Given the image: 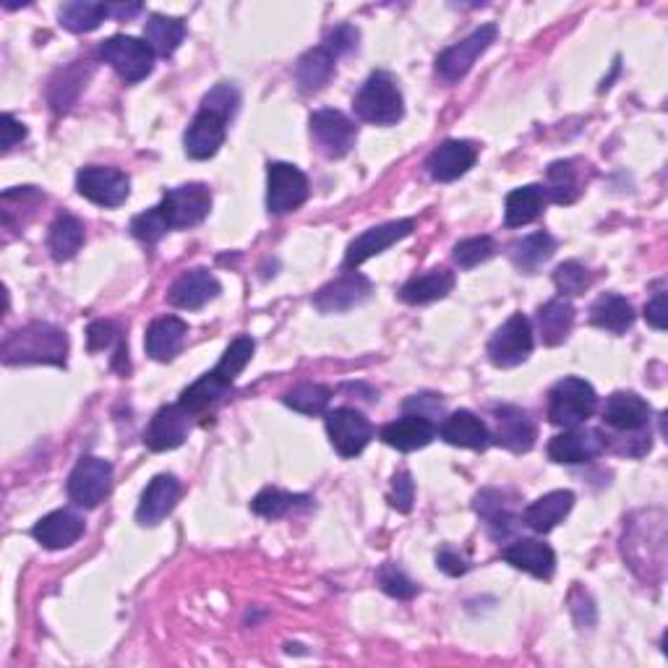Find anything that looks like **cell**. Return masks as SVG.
Masks as SVG:
<instances>
[{"label": "cell", "mask_w": 668, "mask_h": 668, "mask_svg": "<svg viewBox=\"0 0 668 668\" xmlns=\"http://www.w3.org/2000/svg\"><path fill=\"white\" fill-rule=\"evenodd\" d=\"M5 366L19 363H47V366H66L69 355V337L56 324L32 321L5 335L0 348Z\"/></svg>", "instance_id": "obj_1"}, {"label": "cell", "mask_w": 668, "mask_h": 668, "mask_svg": "<svg viewBox=\"0 0 668 668\" xmlns=\"http://www.w3.org/2000/svg\"><path fill=\"white\" fill-rule=\"evenodd\" d=\"M355 116L374 126H395L405 116V99L397 79L387 71H374L363 81L353 99Z\"/></svg>", "instance_id": "obj_2"}, {"label": "cell", "mask_w": 668, "mask_h": 668, "mask_svg": "<svg viewBox=\"0 0 668 668\" xmlns=\"http://www.w3.org/2000/svg\"><path fill=\"white\" fill-rule=\"evenodd\" d=\"M598 395L588 382L579 376H564L549 392V421L553 426L575 429L596 413Z\"/></svg>", "instance_id": "obj_3"}, {"label": "cell", "mask_w": 668, "mask_h": 668, "mask_svg": "<svg viewBox=\"0 0 668 668\" xmlns=\"http://www.w3.org/2000/svg\"><path fill=\"white\" fill-rule=\"evenodd\" d=\"M209 209H212V194L204 184H186L162 197L157 212L167 231H186V227H197L207 220Z\"/></svg>", "instance_id": "obj_4"}, {"label": "cell", "mask_w": 668, "mask_h": 668, "mask_svg": "<svg viewBox=\"0 0 668 668\" xmlns=\"http://www.w3.org/2000/svg\"><path fill=\"white\" fill-rule=\"evenodd\" d=\"M99 58L113 66L126 84H137V81L147 79L154 69V50L147 45V39L128 37V35H113L99 45Z\"/></svg>", "instance_id": "obj_5"}, {"label": "cell", "mask_w": 668, "mask_h": 668, "mask_svg": "<svg viewBox=\"0 0 668 668\" xmlns=\"http://www.w3.org/2000/svg\"><path fill=\"white\" fill-rule=\"evenodd\" d=\"M532 327L530 319L523 314L509 316L502 327L496 329V335L489 340V361L494 363L496 368H515L519 363H525L532 353Z\"/></svg>", "instance_id": "obj_6"}, {"label": "cell", "mask_w": 668, "mask_h": 668, "mask_svg": "<svg viewBox=\"0 0 668 668\" xmlns=\"http://www.w3.org/2000/svg\"><path fill=\"white\" fill-rule=\"evenodd\" d=\"M496 35H499L496 24H483L478 26L470 37H465L462 43L447 47V50L436 58L438 77L447 81V84H455V81L468 77V71L476 66V60L496 43Z\"/></svg>", "instance_id": "obj_7"}, {"label": "cell", "mask_w": 668, "mask_h": 668, "mask_svg": "<svg viewBox=\"0 0 668 668\" xmlns=\"http://www.w3.org/2000/svg\"><path fill=\"white\" fill-rule=\"evenodd\" d=\"M77 188L81 197L90 199L92 204L116 209L126 204L128 194H131V178L118 167L90 165L79 171Z\"/></svg>", "instance_id": "obj_8"}, {"label": "cell", "mask_w": 668, "mask_h": 668, "mask_svg": "<svg viewBox=\"0 0 668 668\" xmlns=\"http://www.w3.org/2000/svg\"><path fill=\"white\" fill-rule=\"evenodd\" d=\"M308 199V178L290 162H269L267 171V209L272 214H288Z\"/></svg>", "instance_id": "obj_9"}, {"label": "cell", "mask_w": 668, "mask_h": 668, "mask_svg": "<svg viewBox=\"0 0 668 668\" xmlns=\"http://www.w3.org/2000/svg\"><path fill=\"white\" fill-rule=\"evenodd\" d=\"M113 465L103 457H81L69 476V499L77 507L94 509L110 494Z\"/></svg>", "instance_id": "obj_10"}, {"label": "cell", "mask_w": 668, "mask_h": 668, "mask_svg": "<svg viewBox=\"0 0 668 668\" xmlns=\"http://www.w3.org/2000/svg\"><path fill=\"white\" fill-rule=\"evenodd\" d=\"M312 139L327 160H342L355 147L358 128L345 113L340 110H316L312 120Z\"/></svg>", "instance_id": "obj_11"}, {"label": "cell", "mask_w": 668, "mask_h": 668, "mask_svg": "<svg viewBox=\"0 0 668 668\" xmlns=\"http://www.w3.org/2000/svg\"><path fill=\"white\" fill-rule=\"evenodd\" d=\"M327 434L337 455L350 460L368 447V442L374 438V426L355 408H337L327 413Z\"/></svg>", "instance_id": "obj_12"}, {"label": "cell", "mask_w": 668, "mask_h": 668, "mask_svg": "<svg viewBox=\"0 0 668 668\" xmlns=\"http://www.w3.org/2000/svg\"><path fill=\"white\" fill-rule=\"evenodd\" d=\"M494 421L496 429L491 434V442L499 444V447L515 452V455H523V452L536 447L538 429L528 410L517 408V405H499V408H494Z\"/></svg>", "instance_id": "obj_13"}, {"label": "cell", "mask_w": 668, "mask_h": 668, "mask_svg": "<svg viewBox=\"0 0 668 668\" xmlns=\"http://www.w3.org/2000/svg\"><path fill=\"white\" fill-rule=\"evenodd\" d=\"M371 293H374V285H371L368 277H363L361 272H348L337 277L329 285H324L314 295V306L321 314H345L363 306L371 298Z\"/></svg>", "instance_id": "obj_14"}, {"label": "cell", "mask_w": 668, "mask_h": 668, "mask_svg": "<svg viewBox=\"0 0 668 668\" xmlns=\"http://www.w3.org/2000/svg\"><path fill=\"white\" fill-rule=\"evenodd\" d=\"M227 124H231V118H225L222 113L209 110V107H201L184 137L188 157L191 160L214 157V154L220 152V147L225 144Z\"/></svg>", "instance_id": "obj_15"}, {"label": "cell", "mask_w": 668, "mask_h": 668, "mask_svg": "<svg viewBox=\"0 0 668 668\" xmlns=\"http://www.w3.org/2000/svg\"><path fill=\"white\" fill-rule=\"evenodd\" d=\"M476 160H478V144L465 139H449L429 154L426 171L431 178L438 180V184H452V180L462 178V175L476 165Z\"/></svg>", "instance_id": "obj_16"}, {"label": "cell", "mask_w": 668, "mask_h": 668, "mask_svg": "<svg viewBox=\"0 0 668 668\" xmlns=\"http://www.w3.org/2000/svg\"><path fill=\"white\" fill-rule=\"evenodd\" d=\"M415 220H395L387 222V225L379 227H371L363 235H358V238L348 246V256H345V265L348 267H361L363 261L374 259L376 254L387 251L389 246H395L397 241L408 238L410 233H413Z\"/></svg>", "instance_id": "obj_17"}, {"label": "cell", "mask_w": 668, "mask_h": 668, "mask_svg": "<svg viewBox=\"0 0 668 668\" xmlns=\"http://www.w3.org/2000/svg\"><path fill=\"white\" fill-rule=\"evenodd\" d=\"M606 449L603 434L593 429H566L564 434H556L549 442V457L562 465H579L596 460Z\"/></svg>", "instance_id": "obj_18"}, {"label": "cell", "mask_w": 668, "mask_h": 668, "mask_svg": "<svg viewBox=\"0 0 668 668\" xmlns=\"http://www.w3.org/2000/svg\"><path fill=\"white\" fill-rule=\"evenodd\" d=\"M191 431V415L180 405H165L160 408L150 426L144 431V444L152 452H167L180 447Z\"/></svg>", "instance_id": "obj_19"}, {"label": "cell", "mask_w": 668, "mask_h": 668, "mask_svg": "<svg viewBox=\"0 0 668 668\" xmlns=\"http://www.w3.org/2000/svg\"><path fill=\"white\" fill-rule=\"evenodd\" d=\"M220 282L209 269H191L184 272L178 280L173 282L167 301L175 308H184V312H197V308L207 306L209 301H214L220 295Z\"/></svg>", "instance_id": "obj_20"}, {"label": "cell", "mask_w": 668, "mask_h": 668, "mask_svg": "<svg viewBox=\"0 0 668 668\" xmlns=\"http://www.w3.org/2000/svg\"><path fill=\"white\" fill-rule=\"evenodd\" d=\"M651 405L634 392H613L603 405V423L617 434H637L651 423Z\"/></svg>", "instance_id": "obj_21"}, {"label": "cell", "mask_w": 668, "mask_h": 668, "mask_svg": "<svg viewBox=\"0 0 668 668\" xmlns=\"http://www.w3.org/2000/svg\"><path fill=\"white\" fill-rule=\"evenodd\" d=\"M180 499V483L175 481L173 476L162 472V476H154L150 485L141 494V502L137 507V523L144 525V528H154L175 509Z\"/></svg>", "instance_id": "obj_22"}, {"label": "cell", "mask_w": 668, "mask_h": 668, "mask_svg": "<svg viewBox=\"0 0 668 668\" xmlns=\"http://www.w3.org/2000/svg\"><path fill=\"white\" fill-rule=\"evenodd\" d=\"M472 507H476L478 517H481L485 525V532H489L494 541H507L512 532H515L519 517L504 491L483 489L481 494L476 496Z\"/></svg>", "instance_id": "obj_23"}, {"label": "cell", "mask_w": 668, "mask_h": 668, "mask_svg": "<svg viewBox=\"0 0 668 668\" xmlns=\"http://www.w3.org/2000/svg\"><path fill=\"white\" fill-rule=\"evenodd\" d=\"M502 559L515 570L528 572L538 579H551L556 572V553L549 543L538 541V538H519L502 551Z\"/></svg>", "instance_id": "obj_24"}, {"label": "cell", "mask_w": 668, "mask_h": 668, "mask_svg": "<svg viewBox=\"0 0 668 668\" xmlns=\"http://www.w3.org/2000/svg\"><path fill=\"white\" fill-rule=\"evenodd\" d=\"M32 536H35V541L43 546V549H69V546H73L84 536V519L71 509H56L39 519L35 528H32Z\"/></svg>", "instance_id": "obj_25"}, {"label": "cell", "mask_w": 668, "mask_h": 668, "mask_svg": "<svg viewBox=\"0 0 668 668\" xmlns=\"http://www.w3.org/2000/svg\"><path fill=\"white\" fill-rule=\"evenodd\" d=\"M382 442L389 444V447L400 449V452H415L429 447L431 442L436 438V426L434 421H429V418L423 415H405L400 421L387 423V426L382 429Z\"/></svg>", "instance_id": "obj_26"}, {"label": "cell", "mask_w": 668, "mask_h": 668, "mask_svg": "<svg viewBox=\"0 0 668 668\" xmlns=\"http://www.w3.org/2000/svg\"><path fill=\"white\" fill-rule=\"evenodd\" d=\"M186 335H188V324L184 319H178V316H160V319H154L150 324V329H147L144 337L147 355L160 363L173 361V358L180 353V348H184Z\"/></svg>", "instance_id": "obj_27"}, {"label": "cell", "mask_w": 668, "mask_h": 668, "mask_svg": "<svg viewBox=\"0 0 668 668\" xmlns=\"http://www.w3.org/2000/svg\"><path fill=\"white\" fill-rule=\"evenodd\" d=\"M442 438L452 447L462 449H485L491 444V431L470 410H457L442 423Z\"/></svg>", "instance_id": "obj_28"}, {"label": "cell", "mask_w": 668, "mask_h": 668, "mask_svg": "<svg viewBox=\"0 0 668 668\" xmlns=\"http://www.w3.org/2000/svg\"><path fill=\"white\" fill-rule=\"evenodd\" d=\"M455 288V272L449 269H429L426 274L410 277L400 288V301L408 306H426L438 298H447Z\"/></svg>", "instance_id": "obj_29"}, {"label": "cell", "mask_w": 668, "mask_h": 668, "mask_svg": "<svg viewBox=\"0 0 668 668\" xmlns=\"http://www.w3.org/2000/svg\"><path fill=\"white\" fill-rule=\"evenodd\" d=\"M572 507H575V494H572V491H551V494L536 499V502L525 509L523 519L530 530L546 536V532H551L559 523H564V517L570 515Z\"/></svg>", "instance_id": "obj_30"}, {"label": "cell", "mask_w": 668, "mask_h": 668, "mask_svg": "<svg viewBox=\"0 0 668 668\" xmlns=\"http://www.w3.org/2000/svg\"><path fill=\"white\" fill-rule=\"evenodd\" d=\"M335 60L337 58L324 45L303 52L298 63H295V81H298L301 92L306 94L321 92L335 77Z\"/></svg>", "instance_id": "obj_31"}, {"label": "cell", "mask_w": 668, "mask_h": 668, "mask_svg": "<svg viewBox=\"0 0 668 668\" xmlns=\"http://www.w3.org/2000/svg\"><path fill=\"white\" fill-rule=\"evenodd\" d=\"M538 332H541L543 345L556 348L566 342L572 327H575V306L566 298H553L538 308Z\"/></svg>", "instance_id": "obj_32"}, {"label": "cell", "mask_w": 668, "mask_h": 668, "mask_svg": "<svg viewBox=\"0 0 668 668\" xmlns=\"http://www.w3.org/2000/svg\"><path fill=\"white\" fill-rule=\"evenodd\" d=\"M590 324L593 327L603 329V332L624 335L634 324L632 303L617 293L598 295L596 303L590 306Z\"/></svg>", "instance_id": "obj_33"}, {"label": "cell", "mask_w": 668, "mask_h": 668, "mask_svg": "<svg viewBox=\"0 0 668 668\" xmlns=\"http://www.w3.org/2000/svg\"><path fill=\"white\" fill-rule=\"evenodd\" d=\"M553 251H556V241H553L549 233H532L515 243H509L507 256L519 272L536 274L538 269L551 259Z\"/></svg>", "instance_id": "obj_34"}, {"label": "cell", "mask_w": 668, "mask_h": 668, "mask_svg": "<svg viewBox=\"0 0 668 668\" xmlns=\"http://www.w3.org/2000/svg\"><path fill=\"white\" fill-rule=\"evenodd\" d=\"M546 207V188L538 184L515 188L504 201V222L507 227H523L530 225L532 220L541 218Z\"/></svg>", "instance_id": "obj_35"}, {"label": "cell", "mask_w": 668, "mask_h": 668, "mask_svg": "<svg viewBox=\"0 0 668 668\" xmlns=\"http://www.w3.org/2000/svg\"><path fill=\"white\" fill-rule=\"evenodd\" d=\"M227 389H231V384H225L218 374H214V371H209V374H204L201 379L194 382L191 387L184 389V395H180L178 405L191 418L194 415H204L222 400V397L227 395Z\"/></svg>", "instance_id": "obj_36"}, {"label": "cell", "mask_w": 668, "mask_h": 668, "mask_svg": "<svg viewBox=\"0 0 668 668\" xmlns=\"http://www.w3.org/2000/svg\"><path fill=\"white\" fill-rule=\"evenodd\" d=\"M577 165V160H559L551 162L549 171H546V178H549L546 191L551 194L556 204H575L583 194V171Z\"/></svg>", "instance_id": "obj_37"}, {"label": "cell", "mask_w": 668, "mask_h": 668, "mask_svg": "<svg viewBox=\"0 0 668 668\" xmlns=\"http://www.w3.org/2000/svg\"><path fill=\"white\" fill-rule=\"evenodd\" d=\"M47 246L56 261H71L84 246V222L73 214H60V218L50 225V235H47Z\"/></svg>", "instance_id": "obj_38"}, {"label": "cell", "mask_w": 668, "mask_h": 668, "mask_svg": "<svg viewBox=\"0 0 668 668\" xmlns=\"http://www.w3.org/2000/svg\"><path fill=\"white\" fill-rule=\"evenodd\" d=\"M184 37H186V24L180 22V19L154 13V16H150V22L144 24V39L154 50V56L171 58L180 47V43H184Z\"/></svg>", "instance_id": "obj_39"}, {"label": "cell", "mask_w": 668, "mask_h": 668, "mask_svg": "<svg viewBox=\"0 0 668 668\" xmlns=\"http://www.w3.org/2000/svg\"><path fill=\"white\" fill-rule=\"evenodd\" d=\"M60 24L73 35L94 32L107 19V3H90V0H71L63 3L58 11Z\"/></svg>", "instance_id": "obj_40"}, {"label": "cell", "mask_w": 668, "mask_h": 668, "mask_svg": "<svg viewBox=\"0 0 668 668\" xmlns=\"http://www.w3.org/2000/svg\"><path fill=\"white\" fill-rule=\"evenodd\" d=\"M308 502H312V499L303 494H288V491L282 489H265L254 496L251 509L265 519H280L295 507H306Z\"/></svg>", "instance_id": "obj_41"}, {"label": "cell", "mask_w": 668, "mask_h": 668, "mask_svg": "<svg viewBox=\"0 0 668 668\" xmlns=\"http://www.w3.org/2000/svg\"><path fill=\"white\" fill-rule=\"evenodd\" d=\"M254 350H256V342L251 340V337H248V335L235 337L231 345H227L225 353H222L218 366H214L212 371L220 376L222 382L231 384V387H233V382L238 379L241 371L246 368L248 363H251Z\"/></svg>", "instance_id": "obj_42"}, {"label": "cell", "mask_w": 668, "mask_h": 668, "mask_svg": "<svg viewBox=\"0 0 668 668\" xmlns=\"http://www.w3.org/2000/svg\"><path fill=\"white\" fill-rule=\"evenodd\" d=\"M329 400H332V392L324 384H298V387L282 395V402L303 415H321Z\"/></svg>", "instance_id": "obj_43"}, {"label": "cell", "mask_w": 668, "mask_h": 668, "mask_svg": "<svg viewBox=\"0 0 668 668\" xmlns=\"http://www.w3.org/2000/svg\"><path fill=\"white\" fill-rule=\"evenodd\" d=\"M590 282L593 280L588 267L579 265V261H564V265L553 269V285H556L559 293H562V298H566V295H572V298L585 295Z\"/></svg>", "instance_id": "obj_44"}, {"label": "cell", "mask_w": 668, "mask_h": 668, "mask_svg": "<svg viewBox=\"0 0 668 668\" xmlns=\"http://www.w3.org/2000/svg\"><path fill=\"white\" fill-rule=\"evenodd\" d=\"M496 254V243L489 235H478V238H465L455 246V265L460 269H476L478 265H485L491 256Z\"/></svg>", "instance_id": "obj_45"}, {"label": "cell", "mask_w": 668, "mask_h": 668, "mask_svg": "<svg viewBox=\"0 0 668 668\" xmlns=\"http://www.w3.org/2000/svg\"><path fill=\"white\" fill-rule=\"evenodd\" d=\"M376 583H379V588L387 593V596H392L397 600H410L418 596V583L415 579H410L400 566L387 562L379 566V572H376Z\"/></svg>", "instance_id": "obj_46"}, {"label": "cell", "mask_w": 668, "mask_h": 668, "mask_svg": "<svg viewBox=\"0 0 668 668\" xmlns=\"http://www.w3.org/2000/svg\"><path fill=\"white\" fill-rule=\"evenodd\" d=\"M60 77H63V84H60V81H52V86H50V103L58 113L69 110V107L73 105L71 94H73V99H77L81 86H84V81H86V73L81 71V66H71V69H66Z\"/></svg>", "instance_id": "obj_47"}, {"label": "cell", "mask_w": 668, "mask_h": 668, "mask_svg": "<svg viewBox=\"0 0 668 668\" xmlns=\"http://www.w3.org/2000/svg\"><path fill=\"white\" fill-rule=\"evenodd\" d=\"M238 105H241V92L235 90L233 84H227V81H222V84L212 86L204 94V99H201V107H209V110L214 113H222L225 118H231L235 113H238Z\"/></svg>", "instance_id": "obj_48"}, {"label": "cell", "mask_w": 668, "mask_h": 668, "mask_svg": "<svg viewBox=\"0 0 668 668\" xmlns=\"http://www.w3.org/2000/svg\"><path fill=\"white\" fill-rule=\"evenodd\" d=\"M131 233H133V238H139L141 243H157L162 235L167 233V225L162 222L157 207L137 214V218L131 220Z\"/></svg>", "instance_id": "obj_49"}, {"label": "cell", "mask_w": 668, "mask_h": 668, "mask_svg": "<svg viewBox=\"0 0 668 668\" xmlns=\"http://www.w3.org/2000/svg\"><path fill=\"white\" fill-rule=\"evenodd\" d=\"M358 39H361V32H358L353 24H337L327 35V45L324 47H327L335 58H342L358 50Z\"/></svg>", "instance_id": "obj_50"}, {"label": "cell", "mask_w": 668, "mask_h": 668, "mask_svg": "<svg viewBox=\"0 0 668 668\" xmlns=\"http://www.w3.org/2000/svg\"><path fill=\"white\" fill-rule=\"evenodd\" d=\"M389 502H392V507L397 512H402V515H408L410 509H413L415 502V483L413 476H410L408 470H400L395 476L392 481V496H389Z\"/></svg>", "instance_id": "obj_51"}, {"label": "cell", "mask_w": 668, "mask_h": 668, "mask_svg": "<svg viewBox=\"0 0 668 668\" xmlns=\"http://www.w3.org/2000/svg\"><path fill=\"white\" fill-rule=\"evenodd\" d=\"M116 340H120V329L113 321H92L90 329H86V345H90L92 353L110 348Z\"/></svg>", "instance_id": "obj_52"}, {"label": "cell", "mask_w": 668, "mask_h": 668, "mask_svg": "<svg viewBox=\"0 0 668 668\" xmlns=\"http://www.w3.org/2000/svg\"><path fill=\"white\" fill-rule=\"evenodd\" d=\"M570 609H572V617H575L579 630H590V626L596 624V606H593L590 596L583 588H572Z\"/></svg>", "instance_id": "obj_53"}, {"label": "cell", "mask_w": 668, "mask_h": 668, "mask_svg": "<svg viewBox=\"0 0 668 668\" xmlns=\"http://www.w3.org/2000/svg\"><path fill=\"white\" fill-rule=\"evenodd\" d=\"M436 566L444 572V575H449V577H460L470 570L468 559H462L460 553L452 551V549H442L436 553Z\"/></svg>", "instance_id": "obj_54"}, {"label": "cell", "mask_w": 668, "mask_h": 668, "mask_svg": "<svg viewBox=\"0 0 668 668\" xmlns=\"http://www.w3.org/2000/svg\"><path fill=\"white\" fill-rule=\"evenodd\" d=\"M26 139V128L24 124H19L11 113L3 116V152H11L19 141Z\"/></svg>", "instance_id": "obj_55"}, {"label": "cell", "mask_w": 668, "mask_h": 668, "mask_svg": "<svg viewBox=\"0 0 668 668\" xmlns=\"http://www.w3.org/2000/svg\"><path fill=\"white\" fill-rule=\"evenodd\" d=\"M666 293H658L656 298L645 306V321L651 324L653 329H666Z\"/></svg>", "instance_id": "obj_56"}, {"label": "cell", "mask_w": 668, "mask_h": 668, "mask_svg": "<svg viewBox=\"0 0 668 668\" xmlns=\"http://www.w3.org/2000/svg\"><path fill=\"white\" fill-rule=\"evenodd\" d=\"M405 408H408V410L418 408L415 415H423L431 421V415L442 410V400H438L436 395H415V397H410L408 402H405Z\"/></svg>", "instance_id": "obj_57"}, {"label": "cell", "mask_w": 668, "mask_h": 668, "mask_svg": "<svg viewBox=\"0 0 668 668\" xmlns=\"http://www.w3.org/2000/svg\"><path fill=\"white\" fill-rule=\"evenodd\" d=\"M139 13H141V5L139 3H131V5H126V3H107V16L118 19V22H128V19L139 16Z\"/></svg>", "instance_id": "obj_58"}]
</instances>
